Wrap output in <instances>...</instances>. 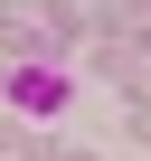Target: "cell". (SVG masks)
<instances>
[{
	"label": "cell",
	"instance_id": "cell-1",
	"mask_svg": "<svg viewBox=\"0 0 151 161\" xmlns=\"http://www.w3.org/2000/svg\"><path fill=\"white\" fill-rule=\"evenodd\" d=\"M0 95H10V114H29V123H57V114L76 104V76H66V66H47V57H29V66L0 76Z\"/></svg>",
	"mask_w": 151,
	"mask_h": 161
}]
</instances>
